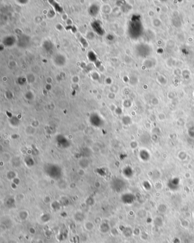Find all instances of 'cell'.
Masks as SVG:
<instances>
[{
  "instance_id": "obj_1",
  "label": "cell",
  "mask_w": 194,
  "mask_h": 243,
  "mask_svg": "<svg viewBox=\"0 0 194 243\" xmlns=\"http://www.w3.org/2000/svg\"><path fill=\"white\" fill-rule=\"evenodd\" d=\"M92 26L93 27V29H94V30L98 34L102 35L104 34V31L102 29V27H101V25L100 24L99 22H98L97 21L94 22V23H92Z\"/></svg>"
},
{
  "instance_id": "obj_2",
  "label": "cell",
  "mask_w": 194,
  "mask_h": 243,
  "mask_svg": "<svg viewBox=\"0 0 194 243\" xmlns=\"http://www.w3.org/2000/svg\"><path fill=\"white\" fill-rule=\"evenodd\" d=\"M55 63L59 66H62L64 65L66 63V60L64 57L62 55H59L55 58Z\"/></svg>"
},
{
  "instance_id": "obj_3",
  "label": "cell",
  "mask_w": 194,
  "mask_h": 243,
  "mask_svg": "<svg viewBox=\"0 0 194 243\" xmlns=\"http://www.w3.org/2000/svg\"><path fill=\"white\" fill-rule=\"evenodd\" d=\"M98 10H99V8H98V6L97 5H92L90 7L89 10V14L91 16H95L97 15V13H98Z\"/></svg>"
},
{
  "instance_id": "obj_4",
  "label": "cell",
  "mask_w": 194,
  "mask_h": 243,
  "mask_svg": "<svg viewBox=\"0 0 194 243\" xmlns=\"http://www.w3.org/2000/svg\"><path fill=\"white\" fill-rule=\"evenodd\" d=\"M15 39L14 37H8L4 40V43L8 46H11L14 43Z\"/></svg>"
}]
</instances>
